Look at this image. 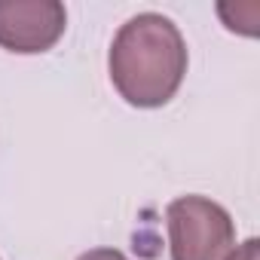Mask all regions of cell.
I'll return each mask as SVG.
<instances>
[{
    "mask_svg": "<svg viewBox=\"0 0 260 260\" xmlns=\"http://www.w3.org/2000/svg\"><path fill=\"white\" fill-rule=\"evenodd\" d=\"M68 28L58 0H0V49L37 55L49 52Z\"/></svg>",
    "mask_w": 260,
    "mask_h": 260,
    "instance_id": "3",
    "label": "cell"
},
{
    "mask_svg": "<svg viewBox=\"0 0 260 260\" xmlns=\"http://www.w3.org/2000/svg\"><path fill=\"white\" fill-rule=\"evenodd\" d=\"M172 260H226L236 248L230 211L208 196H178L166 208Z\"/></svg>",
    "mask_w": 260,
    "mask_h": 260,
    "instance_id": "2",
    "label": "cell"
},
{
    "mask_svg": "<svg viewBox=\"0 0 260 260\" xmlns=\"http://www.w3.org/2000/svg\"><path fill=\"white\" fill-rule=\"evenodd\" d=\"M113 89L132 107H162L175 98L187 74V43L178 25L159 13L128 19L107 52Z\"/></svg>",
    "mask_w": 260,
    "mask_h": 260,
    "instance_id": "1",
    "label": "cell"
},
{
    "mask_svg": "<svg viewBox=\"0 0 260 260\" xmlns=\"http://www.w3.org/2000/svg\"><path fill=\"white\" fill-rule=\"evenodd\" d=\"M226 260H260V242H257V239L242 242L239 248H233V251L226 254Z\"/></svg>",
    "mask_w": 260,
    "mask_h": 260,
    "instance_id": "4",
    "label": "cell"
},
{
    "mask_svg": "<svg viewBox=\"0 0 260 260\" xmlns=\"http://www.w3.org/2000/svg\"><path fill=\"white\" fill-rule=\"evenodd\" d=\"M77 260H128L119 248H92L86 254H80Z\"/></svg>",
    "mask_w": 260,
    "mask_h": 260,
    "instance_id": "5",
    "label": "cell"
}]
</instances>
